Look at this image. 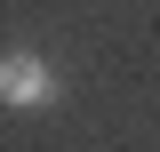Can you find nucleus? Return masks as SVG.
Returning <instances> with one entry per match:
<instances>
[{
	"instance_id": "obj_1",
	"label": "nucleus",
	"mask_w": 160,
	"mask_h": 152,
	"mask_svg": "<svg viewBox=\"0 0 160 152\" xmlns=\"http://www.w3.org/2000/svg\"><path fill=\"white\" fill-rule=\"evenodd\" d=\"M0 104H8V112H40V104H56V72H48L32 48H8V56H0Z\"/></svg>"
}]
</instances>
